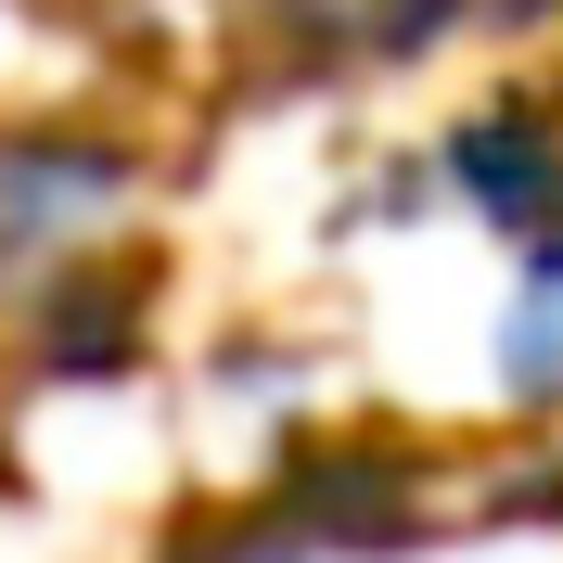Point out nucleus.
<instances>
[{"label": "nucleus", "instance_id": "obj_1", "mask_svg": "<svg viewBox=\"0 0 563 563\" xmlns=\"http://www.w3.org/2000/svg\"><path fill=\"white\" fill-rule=\"evenodd\" d=\"M499 385L526 397V410H563V231L526 244V282L499 308Z\"/></svg>", "mask_w": 563, "mask_h": 563}, {"label": "nucleus", "instance_id": "obj_2", "mask_svg": "<svg viewBox=\"0 0 563 563\" xmlns=\"http://www.w3.org/2000/svg\"><path fill=\"white\" fill-rule=\"evenodd\" d=\"M218 563H308L295 538H256V551H218Z\"/></svg>", "mask_w": 563, "mask_h": 563}]
</instances>
